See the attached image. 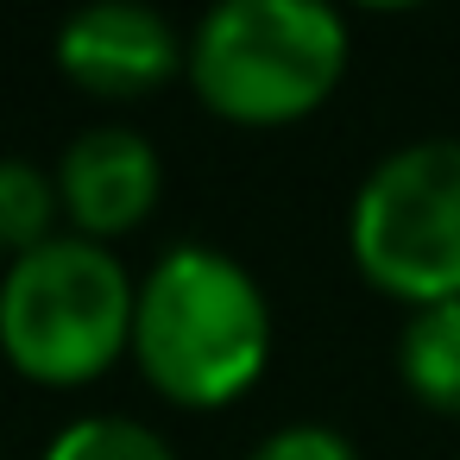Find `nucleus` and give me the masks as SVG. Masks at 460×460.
<instances>
[{"label":"nucleus","instance_id":"obj_7","mask_svg":"<svg viewBox=\"0 0 460 460\" xmlns=\"http://www.w3.org/2000/svg\"><path fill=\"white\" fill-rule=\"evenodd\" d=\"M397 372H403V385L429 410L460 416V296L422 303L403 322V334H397Z\"/></svg>","mask_w":460,"mask_h":460},{"label":"nucleus","instance_id":"obj_5","mask_svg":"<svg viewBox=\"0 0 460 460\" xmlns=\"http://www.w3.org/2000/svg\"><path fill=\"white\" fill-rule=\"evenodd\" d=\"M58 64L76 89L127 102V95L158 89L177 64H190V45H177L171 20L139 7V0H95V7L64 20Z\"/></svg>","mask_w":460,"mask_h":460},{"label":"nucleus","instance_id":"obj_3","mask_svg":"<svg viewBox=\"0 0 460 460\" xmlns=\"http://www.w3.org/2000/svg\"><path fill=\"white\" fill-rule=\"evenodd\" d=\"M347 70V26L328 0H221L190 39L196 95L246 127H278L328 102Z\"/></svg>","mask_w":460,"mask_h":460},{"label":"nucleus","instance_id":"obj_9","mask_svg":"<svg viewBox=\"0 0 460 460\" xmlns=\"http://www.w3.org/2000/svg\"><path fill=\"white\" fill-rule=\"evenodd\" d=\"M45 460H177V454L158 429L133 416H76L70 429H58Z\"/></svg>","mask_w":460,"mask_h":460},{"label":"nucleus","instance_id":"obj_4","mask_svg":"<svg viewBox=\"0 0 460 460\" xmlns=\"http://www.w3.org/2000/svg\"><path fill=\"white\" fill-rule=\"evenodd\" d=\"M359 271L403 303L460 296V139H416L372 164L347 221Z\"/></svg>","mask_w":460,"mask_h":460},{"label":"nucleus","instance_id":"obj_1","mask_svg":"<svg viewBox=\"0 0 460 460\" xmlns=\"http://www.w3.org/2000/svg\"><path fill=\"white\" fill-rule=\"evenodd\" d=\"M133 353L139 372L177 403L215 410L240 397L271 353V309L259 278L221 246H171L139 284Z\"/></svg>","mask_w":460,"mask_h":460},{"label":"nucleus","instance_id":"obj_2","mask_svg":"<svg viewBox=\"0 0 460 460\" xmlns=\"http://www.w3.org/2000/svg\"><path fill=\"white\" fill-rule=\"evenodd\" d=\"M133 315L139 290L127 265L89 234L45 240L0 278V353L45 385H83L108 372L114 353L133 347Z\"/></svg>","mask_w":460,"mask_h":460},{"label":"nucleus","instance_id":"obj_6","mask_svg":"<svg viewBox=\"0 0 460 460\" xmlns=\"http://www.w3.org/2000/svg\"><path fill=\"white\" fill-rule=\"evenodd\" d=\"M158 152L133 127H89L70 139L58 164V196L83 234H127L152 215L158 202Z\"/></svg>","mask_w":460,"mask_h":460},{"label":"nucleus","instance_id":"obj_8","mask_svg":"<svg viewBox=\"0 0 460 460\" xmlns=\"http://www.w3.org/2000/svg\"><path fill=\"white\" fill-rule=\"evenodd\" d=\"M64 208L58 183L32 158H0V252H32L51 240V215Z\"/></svg>","mask_w":460,"mask_h":460},{"label":"nucleus","instance_id":"obj_10","mask_svg":"<svg viewBox=\"0 0 460 460\" xmlns=\"http://www.w3.org/2000/svg\"><path fill=\"white\" fill-rule=\"evenodd\" d=\"M246 460H359L353 441L328 422H290V429H271Z\"/></svg>","mask_w":460,"mask_h":460}]
</instances>
